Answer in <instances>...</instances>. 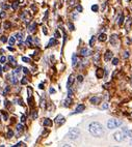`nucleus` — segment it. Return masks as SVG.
<instances>
[{
	"mask_svg": "<svg viewBox=\"0 0 132 147\" xmlns=\"http://www.w3.org/2000/svg\"><path fill=\"white\" fill-rule=\"evenodd\" d=\"M104 58H105V61H109L111 58H112V52H111V51H106Z\"/></svg>",
	"mask_w": 132,
	"mask_h": 147,
	"instance_id": "obj_8",
	"label": "nucleus"
},
{
	"mask_svg": "<svg viewBox=\"0 0 132 147\" xmlns=\"http://www.w3.org/2000/svg\"><path fill=\"white\" fill-rule=\"evenodd\" d=\"M77 11H82V6L81 5L77 6Z\"/></svg>",
	"mask_w": 132,
	"mask_h": 147,
	"instance_id": "obj_38",
	"label": "nucleus"
},
{
	"mask_svg": "<svg viewBox=\"0 0 132 147\" xmlns=\"http://www.w3.org/2000/svg\"><path fill=\"white\" fill-rule=\"evenodd\" d=\"M13 136H14L13 131H8V133H7V137H8V138H12Z\"/></svg>",
	"mask_w": 132,
	"mask_h": 147,
	"instance_id": "obj_31",
	"label": "nucleus"
},
{
	"mask_svg": "<svg viewBox=\"0 0 132 147\" xmlns=\"http://www.w3.org/2000/svg\"><path fill=\"white\" fill-rule=\"evenodd\" d=\"M131 144H132V140H131Z\"/></svg>",
	"mask_w": 132,
	"mask_h": 147,
	"instance_id": "obj_52",
	"label": "nucleus"
},
{
	"mask_svg": "<svg viewBox=\"0 0 132 147\" xmlns=\"http://www.w3.org/2000/svg\"><path fill=\"white\" fill-rule=\"evenodd\" d=\"M1 40H2L3 42H5L7 40H6V37H5V36H1Z\"/></svg>",
	"mask_w": 132,
	"mask_h": 147,
	"instance_id": "obj_39",
	"label": "nucleus"
},
{
	"mask_svg": "<svg viewBox=\"0 0 132 147\" xmlns=\"http://www.w3.org/2000/svg\"><path fill=\"white\" fill-rule=\"evenodd\" d=\"M0 62L2 63V64H3V63H5L6 62V58L4 57V56H2V57L0 58Z\"/></svg>",
	"mask_w": 132,
	"mask_h": 147,
	"instance_id": "obj_28",
	"label": "nucleus"
},
{
	"mask_svg": "<svg viewBox=\"0 0 132 147\" xmlns=\"http://www.w3.org/2000/svg\"><path fill=\"white\" fill-rule=\"evenodd\" d=\"M55 122L57 124H63V122H65V118H63V115H58L57 117H56V119H55Z\"/></svg>",
	"mask_w": 132,
	"mask_h": 147,
	"instance_id": "obj_6",
	"label": "nucleus"
},
{
	"mask_svg": "<svg viewBox=\"0 0 132 147\" xmlns=\"http://www.w3.org/2000/svg\"><path fill=\"white\" fill-rule=\"evenodd\" d=\"M88 131L94 137H102L104 134L103 126L99 122H92L88 126Z\"/></svg>",
	"mask_w": 132,
	"mask_h": 147,
	"instance_id": "obj_1",
	"label": "nucleus"
},
{
	"mask_svg": "<svg viewBox=\"0 0 132 147\" xmlns=\"http://www.w3.org/2000/svg\"><path fill=\"white\" fill-rule=\"evenodd\" d=\"M22 60H23V62H29V58H27V57H22Z\"/></svg>",
	"mask_w": 132,
	"mask_h": 147,
	"instance_id": "obj_32",
	"label": "nucleus"
},
{
	"mask_svg": "<svg viewBox=\"0 0 132 147\" xmlns=\"http://www.w3.org/2000/svg\"><path fill=\"white\" fill-rule=\"evenodd\" d=\"M4 71H8V66L7 65H6L5 67H4Z\"/></svg>",
	"mask_w": 132,
	"mask_h": 147,
	"instance_id": "obj_50",
	"label": "nucleus"
},
{
	"mask_svg": "<svg viewBox=\"0 0 132 147\" xmlns=\"http://www.w3.org/2000/svg\"><path fill=\"white\" fill-rule=\"evenodd\" d=\"M107 107H108V105H107V104H104V105H103V109H106Z\"/></svg>",
	"mask_w": 132,
	"mask_h": 147,
	"instance_id": "obj_48",
	"label": "nucleus"
},
{
	"mask_svg": "<svg viewBox=\"0 0 132 147\" xmlns=\"http://www.w3.org/2000/svg\"><path fill=\"white\" fill-rule=\"evenodd\" d=\"M31 42H32V38H31V36H27V40H26V45H31Z\"/></svg>",
	"mask_w": 132,
	"mask_h": 147,
	"instance_id": "obj_26",
	"label": "nucleus"
},
{
	"mask_svg": "<svg viewBox=\"0 0 132 147\" xmlns=\"http://www.w3.org/2000/svg\"><path fill=\"white\" fill-rule=\"evenodd\" d=\"M8 60H10V63H11V65L13 66V67L17 66V62H16V60H15V58H14L13 56H8Z\"/></svg>",
	"mask_w": 132,
	"mask_h": 147,
	"instance_id": "obj_9",
	"label": "nucleus"
},
{
	"mask_svg": "<svg viewBox=\"0 0 132 147\" xmlns=\"http://www.w3.org/2000/svg\"><path fill=\"white\" fill-rule=\"evenodd\" d=\"M123 133H125V134H126L128 137H132V131H130L129 129H126V127H124V129H123Z\"/></svg>",
	"mask_w": 132,
	"mask_h": 147,
	"instance_id": "obj_17",
	"label": "nucleus"
},
{
	"mask_svg": "<svg viewBox=\"0 0 132 147\" xmlns=\"http://www.w3.org/2000/svg\"><path fill=\"white\" fill-rule=\"evenodd\" d=\"M98 78H102L103 77V69H101V68H98L97 73H96Z\"/></svg>",
	"mask_w": 132,
	"mask_h": 147,
	"instance_id": "obj_15",
	"label": "nucleus"
},
{
	"mask_svg": "<svg viewBox=\"0 0 132 147\" xmlns=\"http://www.w3.org/2000/svg\"><path fill=\"white\" fill-rule=\"evenodd\" d=\"M40 88H41V89H43V88H44V85H43V84H40Z\"/></svg>",
	"mask_w": 132,
	"mask_h": 147,
	"instance_id": "obj_49",
	"label": "nucleus"
},
{
	"mask_svg": "<svg viewBox=\"0 0 132 147\" xmlns=\"http://www.w3.org/2000/svg\"><path fill=\"white\" fill-rule=\"evenodd\" d=\"M122 124L121 120H118V119H109L108 122H107V127L109 129H114L118 126H120Z\"/></svg>",
	"mask_w": 132,
	"mask_h": 147,
	"instance_id": "obj_2",
	"label": "nucleus"
},
{
	"mask_svg": "<svg viewBox=\"0 0 132 147\" xmlns=\"http://www.w3.org/2000/svg\"><path fill=\"white\" fill-rule=\"evenodd\" d=\"M21 83H22V84H26V83H27L26 78H23V79H22V81H21Z\"/></svg>",
	"mask_w": 132,
	"mask_h": 147,
	"instance_id": "obj_34",
	"label": "nucleus"
},
{
	"mask_svg": "<svg viewBox=\"0 0 132 147\" xmlns=\"http://www.w3.org/2000/svg\"><path fill=\"white\" fill-rule=\"evenodd\" d=\"M25 120H26V119H25V116H22V117H21V121H22V122H25Z\"/></svg>",
	"mask_w": 132,
	"mask_h": 147,
	"instance_id": "obj_43",
	"label": "nucleus"
},
{
	"mask_svg": "<svg viewBox=\"0 0 132 147\" xmlns=\"http://www.w3.org/2000/svg\"><path fill=\"white\" fill-rule=\"evenodd\" d=\"M5 17V13H0V18H4Z\"/></svg>",
	"mask_w": 132,
	"mask_h": 147,
	"instance_id": "obj_42",
	"label": "nucleus"
},
{
	"mask_svg": "<svg viewBox=\"0 0 132 147\" xmlns=\"http://www.w3.org/2000/svg\"><path fill=\"white\" fill-rule=\"evenodd\" d=\"M1 71H2V67H1V65H0V73H1Z\"/></svg>",
	"mask_w": 132,
	"mask_h": 147,
	"instance_id": "obj_51",
	"label": "nucleus"
},
{
	"mask_svg": "<svg viewBox=\"0 0 132 147\" xmlns=\"http://www.w3.org/2000/svg\"><path fill=\"white\" fill-rule=\"evenodd\" d=\"M98 9H99V6H98L97 4H95V5H93V6H92V11H95V13H97Z\"/></svg>",
	"mask_w": 132,
	"mask_h": 147,
	"instance_id": "obj_24",
	"label": "nucleus"
},
{
	"mask_svg": "<svg viewBox=\"0 0 132 147\" xmlns=\"http://www.w3.org/2000/svg\"><path fill=\"white\" fill-rule=\"evenodd\" d=\"M110 42H111V44H112V45L116 46V35H111Z\"/></svg>",
	"mask_w": 132,
	"mask_h": 147,
	"instance_id": "obj_18",
	"label": "nucleus"
},
{
	"mask_svg": "<svg viewBox=\"0 0 132 147\" xmlns=\"http://www.w3.org/2000/svg\"><path fill=\"white\" fill-rule=\"evenodd\" d=\"M72 93H73V92H72V90L69 88V91H68V94H69V95H72Z\"/></svg>",
	"mask_w": 132,
	"mask_h": 147,
	"instance_id": "obj_46",
	"label": "nucleus"
},
{
	"mask_svg": "<svg viewBox=\"0 0 132 147\" xmlns=\"http://www.w3.org/2000/svg\"><path fill=\"white\" fill-rule=\"evenodd\" d=\"M71 104H72V100H71V98H67V100H65V106H66V107H69Z\"/></svg>",
	"mask_w": 132,
	"mask_h": 147,
	"instance_id": "obj_22",
	"label": "nucleus"
},
{
	"mask_svg": "<svg viewBox=\"0 0 132 147\" xmlns=\"http://www.w3.org/2000/svg\"><path fill=\"white\" fill-rule=\"evenodd\" d=\"M123 20H124V17L121 16V18H120V21H119V24H120V25H121V24L123 23Z\"/></svg>",
	"mask_w": 132,
	"mask_h": 147,
	"instance_id": "obj_35",
	"label": "nucleus"
},
{
	"mask_svg": "<svg viewBox=\"0 0 132 147\" xmlns=\"http://www.w3.org/2000/svg\"><path fill=\"white\" fill-rule=\"evenodd\" d=\"M90 54V51L88 50V49H86V48H83L81 50V55L82 56H88Z\"/></svg>",
	"mask_w": 132,
	"mask_h": 147,
	"instance_id": "obj_10",
	"label": "nucleus"
},
{
	"mask_svg": "<svg viewBox=\"0 0 132 147\" xmlns=\"http://www.w3.org/2000/svg\"><path fill=\"white\" fill-rule=\"evenodd\" d=\"M56 40L55 38H51L50 40H49V45H48V47H51V46H54L56 44Z\"/></svg>",
	"mask_w": 132,
	"mask_h": 147,
	"instance_id": "obj_20",
	"label": "nucleus"
},
{
	"mask_svg": "<svg viewBox=\"0 0 132 147\" xmlns=\"http://www.w3.org/2000/svg\"><path fill=\"white\" fill-rule=\"evenodd\" d=\"M17 131L22 133V131H24V126L22 125V124H18V125H17Z\"/></svg>",
	"mask_w": 132,
	"mask_h": 147,
	"instance_id": "obj_23",
	"label": "nucleus"
},
{
	"mask_svg": "<svg viewBox=\"0 0 132 147\" xmlns=\"http://www.w3.org/2000/svg\"><path fill=\"white\" fill-rule=\"evenodd\" d=\"M125 58H127V57H128V56H129V54H128V52H125Z\"/></svg>",
	"mask_w": 132,
	"mask_h": 147,
	"instance_id": "obj_47",
	"label": "nucleus"
},
{
	"mask_svg": "<svg viewBox=\"0 0 132 147\" xmlns=\"http://www.w3.org/2000/svg\"><path fill=\"white\" fill-rule=\"evenodd\" d=\"M85 109V107H84V105H78L76 107V109H75V112L73 114H76V113H81L82 111L84 110Z\"/></svg>",
	"mask_w": 132,
	"mask_h": 147,
	"instance_id": "obj_5",
	"label": "nucleus"
},
{
	"mask_svg": "<svg viewBox=\"0 0 132 147\" xmlns=\"http://www.w3.org/2000/svg\"><path fill=\"white\" fill-rule=\"evenodd\" d=\"M99 102H100V100H99L98 97H92V98H90V102H92V104H95V105H97Z\"/></svg>",
	"mask_w": 132,
	"mask_h": 147,
	"instance_id": "obj_19",
	"label": "nucleus"
},
{
	"mask_svg": "<svg viewBox=\"0 0 132 147\" xmlns=\"http://www.w3.org/2000/svg\"><path fill=\"white\" fill-rule=\"evenodd\" d=\"M15 42H16V38H15V37H14V36L10 37V40H8V42H10V45H11V46L15 45Z\"/></svg>",
	"mask_w": 132,
	"mask_h": 147,
	"instance_id": "obj_21",
	"label": "nucleus"
},
{
	"mask_svg": "<svg viewBox=\"0 0 132 147\" xmlns=\"http://www.w3.org/2000/svg\"><path fill=\"white\" fill-rule=\"evenodd\" d=\"M16 40H18L19 42H22V40H23V35H22V33L16 34Z\"/></svg>",
	"mask_w": 132,
	"mask_h": 147,
	"instance_id": "obj_16",
	"label": "nucleus"
},
{
	"mask_svg": "<svg viewBox=\"0 0 132 147\" xmlns=\"http://www.w3.org/2000/svg\"><path fill=\"white\" fill-rule=\"evenodd\" d=\"M55 37H61V34H59V32L58 31L55 32Z\"/></svg>",
	"mask_w": 132,
	"mask_h": 147,
	"instance_id": "obj_41",
	"label": "nucleus"
},
{
	"mask_svg": "<svg viewBox=\"0 0 132 147\" xmlns=\"http://www.w3.org/2000/svg\"><path fill=\"white\" fill-rule=\"evenodd\" d=\"M43 123H44V126H50V125H52V121H51L49 118H45Z\"/></svg>",
	"mask_w": 132,
	"mask_h": 147,
	"instance_id": "obj_12",
	"label": "nucleus"
},
{
	"mask_svg": "<svg viewBox=\"0 0 132 147\" xmlns=\"http://www.w3.org/2000/svg\"><path fill=\"white\" fill-rule=\"evenodd\" d=\"M35 27H37V24H35V23H32L31 25H29V26H28V30L30 32H33L35 30Z\"/></svg>",
	"mask_w": 132,
	"mask_h": 147,
	"instance_id": "obj_14",
	"label": "nucleus"
},
{
	"mask_svg": "<svg viewBox=\"0 0 132 147\" xmlns=\"http://www.w3.org/2000/svg\"><path fill=\"white\" fill-rule=\"evenodd\" d=\"M118 63H119V59H118V58H114V59H112V64H114V65H118Z\"/></svg>",
	"mask_w": 132,
	"mask_h": 147,
	"instance_id": "obj_27",
	"label": "nucleus"
},
{
	"mask_svg": "<svg viewBox=\"0 0 132 147\" xmlns=\"http://www.w3.org/2000/svg\"><path fill=\"white\" fill-rule=\"evenodd\" d=\"M23 71H24V74H27V73H28V69H27L26 67H24L23 68Z\"/></svg>",
	"mask_w": 132,
	"mask_h": 147,
	"instance_id": "obj_44",
	"label": "nucleus"
},
{
	"mask_svg": "<svg viewBox=\"0 0 132 147\" xmlns=\"http://www.w3.org/2000/svg\"><path fill=\"white\" fill-rule=\"evenodd\" d=\"M43 32H44V33H45V34H47V29H46L45 27L43 28Z\"/></svg>",
	"mask_w": 132,
	"mask_h": 147,
	"instance_id": "obj_45",
	"label": "nucleus"
},
{
	"mask_svg": "<svg viewBox=\"0 0 132 147\" xmlns=\"http://www.w3.org/2000/svg\"><path fill=\"white\" fill-rule=\"evenodd\" d=\"M10 27H11V23H10V22H6V23H4V28L8 29Z\"/></svg>",
	"mask_w": 132,
	"mask_h": 147,
	"instance_id": "obj_29",
	"label": "nucleus"
},
{
	"mask_svg": "<svg viewBox=\"0 0 132 147\" xmlns=\"http://www.w3.org/2000/svg\"><path fill=\"white\" fill-rule=\"evenodd\" d=\"M32 117H33V119H35L37 117V112H33V114H32Z\"/></svg>",
	"mask_w": 132,
	"mask_h": 147,
	"instance_id": "obj_37",
	"label": "nucleus"
},
{
	"mask_svg": "<svg viewBox=\"0 0 132 147\" xmlns=\"http://www.w3.org/2000/svg\"><path fill=\"white\" fill-rule=\"evenodd\" d=\"M98 38H99V40H100V42H105L106 38H107V36H106L105 33H101L100 35H99V37H98Z\"/></svg>",
	"mask_w": 132,
	"mask_h": 147,
	"instance_id": "obj_13",
	"label": "nucleus"
},
{
	"mask_svg": "<svg viewBox=\"0 0 132 147\" xmlns=\"http://www.w3.org/2000/svg\"><path fill=\"white\" fill-rule=\"evenodd\" d=\"M80 135V131L78 129H71L69 131V134H68V137H69V139L71 140H76Z\"/></svg>",
	"mask_w": 132,
	"mask_h": 147,
	"instance_id": "obj_3",
	"label": "nucleus"
},
{
	"mask_svg": "<svg viewBox=\"0 0 132 147\" xmlns=\"http://www.w3.org/2000/svg\"><path fill=\"white\" fill-rule=\"evenodd\" d=\"M74 76L73 75H70L69 76V79H68V88H71V86L73 85L74 83Z\"/></svg>",
	"mask_w": 132,
	"mask_h": 147,
	"instance_id": "obj_7",
	"label": "nucleus"
},
{
	"mask_svg": "<svg viewBox=\"0 0 132 147\" xmlns=\"http://www.w3.org/2000/svg\"><path fill=\"white\" fill-rule=\"evenodd\" d=\"M69 27H70V29H71V30H74V25H73V24L72 23H69Z\"/></svg>",
	"mask_w": 132,
	"mask_h": 147,
	"instance_id": "obj_33",
	"label": "nucleus"
},
{
	"mask_svg": "<svg viewBox=\"0 0 132 147\" xmlns=\"http://www.w3.org/2000/svg\"><path fill=\"white\" fill-rule=\"evenodd\" d=\"M18 4H19L18 2H14L13 5H12V7H13L14 9H17V8H18Z\"/></svg>",
	"mask_w": 132,
	"mask_h": 147,
	"instance_id": "obj_30",
	"label": "nucleus"
},
{
	"mask_svg": "<svg viewBox=\"0 0 132 147\" xmlns=\"http://www.w3.org/2000/svg\"><path fill=\"white\" fill-rule=\"evenodd\" d=\"M49 92H50V93H54V92H55V90H54V89L52 88V87H51L50 89H49Z\"/></svg>",
	"mask_w": 132,
	"mask_h": 147,
	"instance_id": "obj_40",
	"label": "nucleus"
},
{
	"mask_svg": "<svg viewBox=\"0 0 132 147\" xmlns=\"http://www.w3.org/2000/svg\"><path fill=\"white\" fill-rule=\"evenodd\" d=\"M95 40H96V37L95 36H92V38H90V46H94V44H95Z\"/></svg>",
	"mask_w": 132,
	"mask_h": 147,
	"instance_id": "obj_25",
	"label": "nucleus"
},
{
	"mask_svg": "<svg viewBox=\"0 0 132 147\" xmlns=\"http://www.w3.org/2000/svg\"><path fill=\"white\" fill-rule=\"evenodd\" d=\"M114 136V139H116L118 142L123 141V140H124V138H125V135H124V133H123V131H116Z\"/></svg>",
	"mask_w": 132,
	"mask_h": 147,
	"instance_id": "obj_4",
	"label": "nucleus"
},
{
	"mask_svg": "<svg viewBox=\"0 0 132 147\" xmlns=\"http://www.w3.org/2000/svg\"><path fill=\"white\" fill-rule=\"evenodd\" d=\"M77 78H78V81H79V82H82V81H83V77H82V76H78Z\"/></svg>",
	"mask_w": 132,
	"mask_h": 147,
	"instance_id": "obj_36",
	"label": "nucleus"
},
{
	"mask_svg": "<svg viewBox=\"0 0 132 147\" xmlns=\"http://www.w3.org/2000/svg\"><path fill=\"white\" fill-rule=\"evenodd\" d=\"M72 64H73V66H76V64L78 63V57H77L76 54H73V57H72Z\"/></svg>",
	"mask_w": 132,
	"mask_h": 147,
	"instance_id": "obj_11",
	"label": "nucleus"
}]
</instances>
